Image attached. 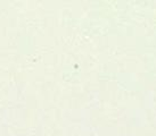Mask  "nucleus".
<instances>
[]
</instances>
